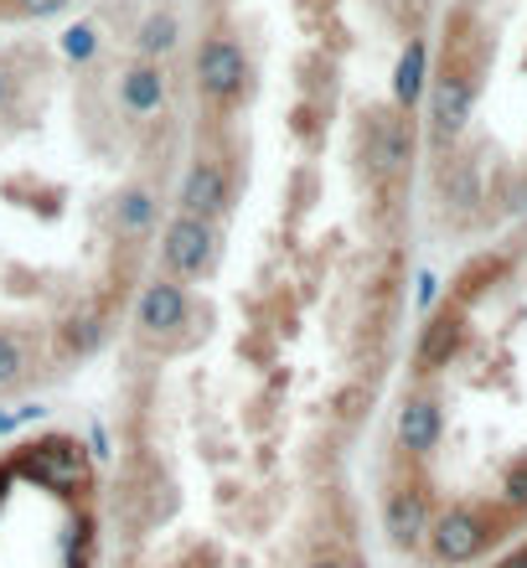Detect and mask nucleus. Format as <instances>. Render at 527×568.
I'll list each match as a JSON object with an SVG mask.
<instances>
[{
  "instance_id": "f257e3e1",
  "label": "nucleus",
  "mask_w": 527,
  "mask_h": 568,
  "mask_svg": "<svg viewBox=\"0 0 527 568\" xmlns=\"http://www.w3.org/2000/svg\"><path fill=\"white\" fill-rule=\"evenodd\" d=\"M99 486L73 434H31L0 455V568H93Z\"/></svg>"
},
{
  "instance_id": "f03ea898",
  "label": "nucleus",
  "mask_w": 527,
  "mask_h": 568,
  "mask_svg": "<svg viewBox=\"0 0 527 568\" xmlns=\"http://www.w3.org/2000/svg\"><path fill=\"white\" fill-rule=\"evenodd\" d=\"M192 78H196V93H202L212 109H233V104H243L254 68H249V52L239 47V37L217 27L202 37V47H196Z\"/></svg>"
},
{
  "instance_id": "7ed1b4c3",
  "label": "nucleus",
  "mask_w": 527,
  "mask_h": 568,
  "mask_svg": "<svg viewBox=\"0 0 527 568\" xmlns=\"http://www.w3.org/2000/svg\"><path fill=\"white\" fill-rule=\"evenodd\" d=\"M470 109H476V78L460 68V62H445L429 89V145L439 155H450L455 140L466 135L470 124Z\"/></svg>"
},
{
  "instance_id": "20e7f679",
  "label": "nucleus",
  "mask_w": 527,
  "mask_h": 568,
  "mask_svg": "<svg viewBox=\"0 0 527 568\" xmlns=\"http://www.w3.org/2000/svg\"><path fill=\"white\" fill-rule=\"evenodd\" d=\"M233 192H239V171L227 165V155H212V150H196V161L186 165L181 176V212L186 217H202V223H217L233 207Z\"/></svg>"
},
{
  "instance_id": "39448f33",
  "label": "nucleus",
  "mask_w": 527,
  "mask_h": 568,
  "mask_svg": "<svg viewBox=\"0 0 527 568\" xmlns=\"http://www.w3.org/2000/svg\"><path fill=\"white\" fill-rule=\"evenodd\" d=\"M161 264H166L171 280H202V274L217 264V223H202V217H186L176 212L161 233Z\"/></svg>"
},
{
  "instance_id": "423d86ee",
  "label": "nucleus",
  "mask_w": 527,
  "mask_h": 568,
  "mask_svg": "<svg viewBox=\"0 0 527 568\" xmlns=\"http://www.w3.org/2000/svg\"><path fill=\"white\" fill-rule=\"evenodd\" d=\"M192 321V295L186 284L171 280V274H155L135 300V326H140V342H155V346H171L186 331Z\"/></svg>"
},
{
  "instance_id": "0eeeda50",
  "label": "nucleus",
  "mask_w": 527,
  "mask_h": 568,
  "mask_svg": "<svg viewBox=\"0 0 527 568\" xmlns=\"http://www.w3.org/2000/svg\"><path fill=\"white\" fill-rule=\"evenodd\" d=\"M114 93H120V109L130 120H151L155 109L166 104V73H161V62H151V58L130 62L120 73V83H114Z\"/></svg>"
},
{
  "instance_id": "6e6552de",
  "label": "nucleus",
  "mask_w": 527,
  "mask_h": 568,
  "mask_svg": "<svg viewBox=\"0 0 527 568\" xmlns=\"http://www.w3.org/2000/svg\"><path fill=\"white\" fill-rule=\"evenodd\" d=\"M424 78H429V47H424V37H408V47L398 52V68H393V104L414 114V104L424 99Z\"/></svg>"
},
{
  "instance_id": "1a4fd4ad",
  "label": "nucleus",
  "mask_w": 527,
  "mask_h": 568,
  "mask_svg": "<svg viewBox=\"0 0 527 568\" xmlns=\"http://www.w3.org/2000/svg\"><path fill=\"white\" fill-rule=\"evenodd\" d=\"M176 42H181V16L176 11H151L145 21H140V31H135L140 58H151V62H161Z\"/></svg>"
},
{
  "instance_id": "9d476101",
  "label": "nucleus",
  "mask_w": 527,
  "mask_h": 568,
  "mask_svg": "<svg viewBox=\"0 0 527 568\" xmlns=\"http://www.w3.org/2000/svg\"><path fill=\"white\" fill-rule=\"evenodd\" d=\"M62 52H68L73 62H89L93 52H99V31L93 27H68L62 31Z\"/></svg>"
},
{
  "instance_id": "9b49d317",
  "label": "nucleus",
  "mask_w": 527,
  "mask_h": 568,
  "mask_svg": "<svg viewBox=\"0 0 527 568\" xmlns=\"http://www.w3.org/2000/svg\"><path fill=\"white\" fill-rule=\"evenodd\" d=\"M476 568H527V527L517 532L513 542H501V548H497L491 558H482Z\"/></svg>"
},
{
  "instance_id": "f8f14e48",
  "label": "nucleus",
  "mask_w": 527,
  "mask_h": 568,
  "mask_svg": "<svg viewBox=\"0 0 527 568\" xmlns=\"http://www.w3.org/2000/svg\"><path fill=\"white\" fill-rule=\"evenodd\" d=\"M68 6H73V0H16V16H37V21H42V16L68 11Z\"/></svg>"
},
{
  "instance_id": "ddd939ff",
  "label": "nucleus",
  "mask_w": 527,
  "mask_h": 568,
  "mask_svg": "<svg viewBox=\"0 0 527 568\" xmlns=\"http://www.w3.org/2000/svg\"><path fill=\"white\" fill-rule=\"evenodd\" d=\"M16 89H21V78L11 73V62H0V109L11 104V93H16Z\"/></svg>"
}]
</instances>
